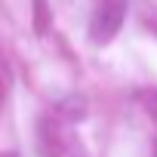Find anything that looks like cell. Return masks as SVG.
<instances>
[{
  "instance_id": "5",
  "label": "cell",
  "mask_w": 157,
  "mask_h": 157,
  "mask_svg": "<svg viewBox=\"0 0 157 157\" xmlns=\"http://www.w3.org/2000/svg\"><path fill=\"white\" fill-rule=\"evenodd\" d=\"M3 157H16V154H13V151H6V154H3Z\"/></svg>"
},
{
  "instance_id": "2",
  "label": "cell",
  "mask_w": 157,
  "mask_h": 157,
  "mask_svg": "<svg viewBox=\"0 0 157 157\" xmlns=\"http://www.w3.org/2000/svg\"><path fill=\"white\" fill-rule=\"evenodd\" d=\"M59 111L65 114V120L80 123V120L86 117V102H83V96H68V99L59 105Z\"/></svg>"
},
{
  "instance_id": "4",
  "label": "cell",
  "mask_w": 157,
  "mask_h": 157,
  "mask_svg": "<svg viewBox=\"0 0 157 157\" xmlns=\"http://www.w3.org/2000/svg\"><path fill=\"white\" fill-rule=\"evenodd\" d=\"M142 102H145V105H154V108H157V93H142Z\"/></svg>"
},
{
  "instance_id": "3",
  "label": "cell",
  "mask_w": 157,
  "mask_h": 157,
  "mask_svg": "<svg viewBox=\"0 0 157 157\" xmlns=\"http://www.w3.org/2000/svg\"><path fill=\"white\" fill-rule=\"evenodd\" d=\"M34 3V31L43 34L49 28V6H46V0H31Z\"/></svg>"
},
{
  "instance_id": "1",
  "label": "cell",
  "mask_w": 157,
  "mask_h": 157,
  "mask_svg": "<svg viewBox=\"0 0 157 157\" xmlns=\"http://www.w3.org/2000/svg\"><path fill=\"white\" fill-rule=\"evenodd\" d=\"M126 6H129V0H99L93 22H90V37L96 43H108L120 31V25L126 19Z\"/></svg>"
}]
</instances>
